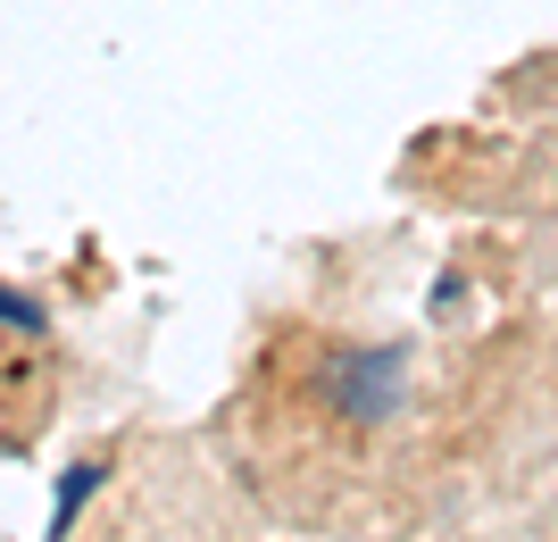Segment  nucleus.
Here are the masks:
<instances>
[{
  "instance_id": "3",
  "label": "nucleus",
  "mask_w": 558,
  "mask_h": 542,
  "mask_svg": "<svg viewBox=\"0 0 558 542\" xmlns=\"http://www.w3.org/2000/svg\"><path fill=\"white\" fill-rule=\"evenodd\" d=\"M0 326H17V334H43V309L17 301V292H0Z\"/></svg>"
},
{
  "instance_id": "1",
  "label": "nucleus",
  "mask_w": 558,
  "mask_h": 542,
  "mask_svg": "<svg viewBox=\"0 0 558 542\" xmlns=\"http://www.w3.org/2000/svg\"><path fill=\"white\" fill-rule=\"evenodd\" d=\"M326 401L342 409L350 425H392L400 401H409V351L375 342V351H342L326 368Z\"/></svg>"
},
{
  "instance_id": "2",
  "label": "nucleus",
  "mask_w": 558,
  "mask_h": 542,
  "mask_svg": "<svg viewBox=\"0 0 558 542\" xmlns=\"http://www.w3.org/2000/svg\"><path fill=\"white\" fill-rule=\"evenodd\" d=\"M100 484H109V468H100V459H84V468H68V484H59V501H50V542L68 534L75 518H84V501H93Z\"/></svg>"
}]
</instances>
